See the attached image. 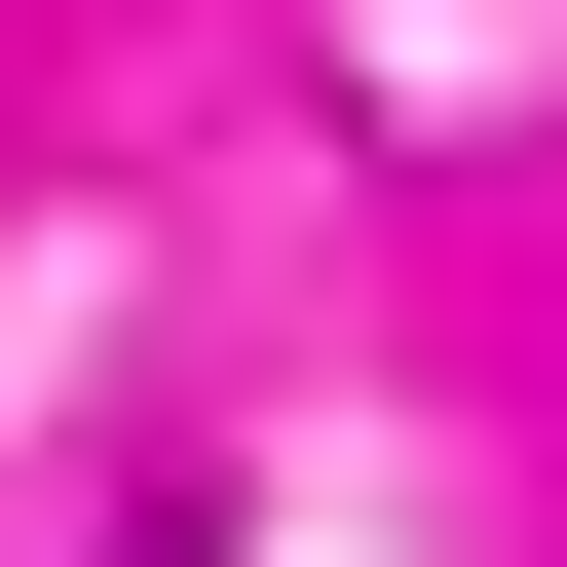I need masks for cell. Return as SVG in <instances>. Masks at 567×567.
Here are the masks:
<instances>
[{
	"mask_svg": "<svg viewBox=\"0 0 567 567\" xmlns=\"http://www.w3.org/2000/svg\"><path fill=\"white\" fill-rule=\"evenodd\" d=\"M114 567H227V529H114Z\"/></svg>",
	"mask_w": 567,
	"mask_h": 567,
	"instance_id": "cell-1",
	"label": "cell"
}]
</instances>
